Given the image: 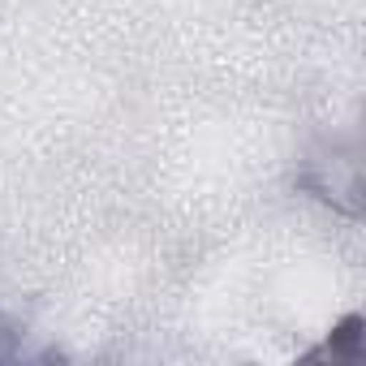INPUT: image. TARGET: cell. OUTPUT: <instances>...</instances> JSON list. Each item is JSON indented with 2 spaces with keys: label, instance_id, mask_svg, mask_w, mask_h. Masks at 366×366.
<instances>
[{
  "label": "cell",
  "instance_id": "1",
  "mask_svg": "<svg viewBox=\"0 0 366 366\" xmlns=\"http://www.w3.org/2000/svg\"><path fill=\"white\" fill-rule=\"evenodd\" d=\"M362 340H366V319L362 315H345L332 327V336H327V345L319 353H327L332 362H362Z\"/></svg>",
  "mask_w": 366,
  "mask_h": 366
},
{
  "label": "cell",
  "instance_id": "2",
  "mask_svg": "<svg viewBox=\"0 0 366 366\" xmlns=\"http://www.w3.org/2000/svg\"><path fill=\"white\" fill-rule=\"evenodd\" d=\"M22 323L14 319V315H0V366L5 362H22L26 357V349H22Z\"/></svg>",
  "mask_w": 366,
  "mask_h": 366
}]
</instances>
